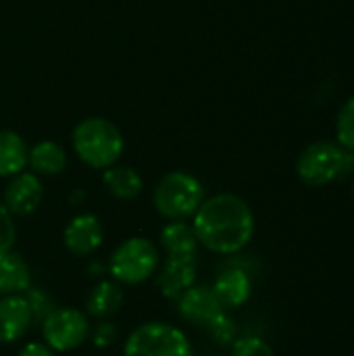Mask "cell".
<instances>
[{
  "label": "cell",
  "instance_id": "obj_26",
  "mask_svg": "<svg viewBox=\"0 0 354 356\" xmlns=\"http://www.w3.org/2000/svg\"><path fill=\"white\" fill-rule=\"evenodd\" d=\"M17 356H56V353L50 346H46L44 342H27L21 346Z\"/></svg>",
  "mask_w": 354,
  "mask_h": 356
},
{
  "label": "cell",
  "instance_id": "obj_12",
  "mask_svg": "<svg viewBox=\"0 0 354 356\" xmlns=\"http://www.w3.org/2000/svg\"><path fill=\"white\" fill-rule=\"evenodd\" d=\"M211 290L215 292L219 305L225 311H234L244 307L250 296H252V277L246 269H242V265H227L213 282Z\"/></svg>",
  "mask_w": 354,
  "mask_h": 356
},
{
  "label": "cell",
  "instance_id": "obj_21",
  "mask_svg": "<svg viewBox=\"0 0 354 356\" xmlns=\"http://www.w3.org/2000/svg\"><path fill=\"white\" fill-rule=\"evenodd\" d=\"M336 134H338V144L354 152V96L344 102V106L338 113Z\"/></svg>",
  "mask_w": 354,
  "mask_h": 356
},
{
  "label": "cell",
  "instance_id": "obj_24",
  "mask_svg": "<svg viewBox=\"0 0 354 356\" xmlns=\"http://www.w3.org/2000/svg\"><path fill=\"white\" fill-rule=\"evenodd\" d=\"M90 338H92V344L96 348L106 350V348L115 346V342L119 338V332H117V325L113 321L104 319V321H98L94 327H90Z\"/></svg>",
  "mask_w": 354,
  "mask_h": 356
},
{
  "label": "cell",
  "instance_id": "obj_1",
  "mask_svg": "<svg viewBox=\"0 0 354 356\" xmlns=\"http://www.w3.org/2000/svg\"><path fill=\"white\" fill-rule=\"evenodd\" d=\"M192 227L202 248L232 257L252 242L255 215L244 198L223 192L202 200L192 217Z\"/></svg>",
  "mask_w": 354,
  "mask_h": 356
},
{
  "label": "cell",
  "instance_id": "obj_9",
  "mask_svg": "<svg viewBox=\"0 0 354 356\" xmlns=\"http://www.w3.org/2000/svg\"><path fill=\"white\" fill-rule=\"evenodd\" d=\"M104 240V227L100 219L92 213H79L75 215L63 232V244L65 248L75 257H90L94 254Z\"/></svg>",
  "mask_w": 354,
  "mask_h": 356
},
{
  "label": "cell",
  "instance_id": "obj_16",
  "mask_svg": "<svg viewBox=\"0 0 354 356\" xmlns=\"http://www.w3.org/2000/svg\"><path fill=\"white\" fill-rule=\"evenodd\" d=\"M31 286V271L15 250H0V296L23 294Z\"/></svg>",
  "mask_w": 354,
  "mask_h": 356
},
{
  "label": "cell",
  "instance_id": "obj_18",
  "mask_svg": "<svg viewBox=\"0 0 354 356\" xmlns=\"http://www.w3.org/2000/svg\"><path fill=\"white\" fill-rule=\"evenodd\" d=\"M102 181L108 194L117 200H134L144 190L142 175L125 165H113L102 171Z\"/></svg>",
  "mask_w": 354,
  "mask_h": 356
},
{
  "label": "cell",
  "instance_id": "obj_13",
  "mask_svg": "<svg viewBox=\"0 0 354 356\" xmlns=\"http://www.w3.org/2000/svg\"><path fill=\"white\" fill-rule=\"evenodd\" d=\"M33 323L31 309L23 294L0 296V344L19 342Z\"/></svg>",
  "mask_w": 354,
  "mask_h": 356
},
{
  "label": "cell",
  "instance_id": "obj_27",
  "mask_svg": "<svg viewBox=\"0 0 354 356\" xmlns=\"http://www.w3.org/2000/svg\"><path fill=\"white\" fill-rule=\"evenodd\" d=\"M102 271H104V265H102V263H94V265L90 267V273H92L94 277H100Z\"/></svg>",
  "mask_w": 354,
  "mask_h": 356
},
{
  "label": "cell",
  "instance_id": "obj_22",
  "mask_svg": "<svg viewBox=\"0 0 354 356\" xmlns=\"http://www.w3.org/2000/svg\"><path fill=\"white\" fill-rule=\"evenodd\" d=\"M29 309H31V315H33V321L35 323H42L54 309V300L50 298V294L44 290V288H33L29 286L25 292H23Z\"/></svg>",
  "mask_w": 354,
  "mask_h": 356
},
{
  "label": "cell",
  "instance_id": "obj_8",
  "mask_svg": "<svg viewBox=\"0 0 354 356\" xmlns=\"http://www.w3.org/2000/svg\"><path fill=\"white\" fill-rule=\"evenodd\" d=\"M175 305H177V315L194 327H207L219 313L225 311L219 305L211 286H200V284L190 286L175 300Z\"/></svg>",
  "mask_w": 354,
  "mask_h": 356
},
{
  "label": "cell",
  "instance_id": "obj_3",
  "mask_svg": "<svg viewBox=\"0 0 354 356\" xmlns=\"http://www.w3.org/2000/svg\"><path fill=\"white\" fill-rule=\"evenodd\" d=\"M202 181L186 171L165 173L152 192V204L167 221H188L204 200Z\"/></svg>",
  "mask_w": 354,
  "mask_h": 356
},
{
  "label": "cell",
  "instance_id": "obj_6",
  "mask_svg": "<svg viewBox=\"0 0 354 356\" xmlns=\"http://www.w3.org/2000/svg\"><path fill=\"white\" fill-rule=\"evenodd\" d=\"M123 356H194V350L190 338L177 325L148 321L127 336Z\"/></svg>",
  "mask_w": 354,
  "mask_h": 356
},
{
  "label": "cell",
  "instance_id": "obj_25",
  "mask_svg": "<svg viewBox=\"0 0 354 356\" xmlns=\"http://www.w3.org/2000/svg\"><path fill=\"white\" fill-rule=\"evenodd\" d=\"M17 242V225L10 211L0 200V250H13Z\"/></svg>",
  "mask_w": 354,
  "mask_h": 356
},
{
  "label": "cell",
  "instance_id": "obj_10",
  "mask_svg": "<svg viewBox=\"0 0 354 356\" xmlns=\"http://www.w3.org/2000/svg\"><path fill=\"white\" fill-rule=\"evenodd\" d=\"M44 198V186L40 181V175L21 171L19 175L10 177L2 202L10 211L13 217H27L38 211Z\"/></svg>",
  "mask_w": 354,
  "mask_h": 356
},
{
  "label": "cell",
  "instance_id": "obj_19",
  "mask_svg": "<svg viewBox=\"0 0 354 356\" xmlns=\"http://www.w3.org/2000/svg\"><path fill=\"white\" fill-rule=\"evenodd\" d=\"M29 146L13 129H0V177H15L27 167Z\"/></svg>",
  "mask_w": 354,
  "mask_h": 356
},
{
  "label": "cell",
  "instance_id": "obj_4",
  "mask_svg": "<svg viewBox=\"0 0 354 356\" xmlns=\"http://www.w3.org/2000/svg\"><path fill=\"white\" fill-rule=\"evenodd\" d=\"M354 171V152L346 150L338 142H315L309 144L298 161L296 173L298 177L313 188H321L334 184L336 179L346 177Z\"/></svg>",
  "mask_w": 354,
  "mask_h": 356
},
{
  "label": "cell",
  "instance_id": "obj_28",
  "mask_svg": "<svg viewBox=\"0 0 354 356\" xmlns=\"http://www.w3.org/2000/svg\"><path fill=\"white\" fill-rule=\"evenodd\" d=\"M353 196H354V184H353Z\"/></svg>",
  "mask_w": 354,
  "mask_h": 356
},
{
  "label": "cell",
  "instance_id": "obj_23",
  "mask_svg": "<svg viewBox=\"0 0 354 356\" xmlns=\"http://www.w3.org/2000/svg\"><path fill=\"white\" fill-rule=\"evenodd\" d=\"M230 348H232L230 356H275L273 348L265 340L255 338V336L238 338Z\"/></svg>",
  "mask_w": 354,
  "mask_h": 356
},
{
  "label": "cell",
  "instance_id": "obj_15",
  "mask_svg": "<svg viewBox=\"0 0 354 356\" xmlns=\"http://www.w3.org/2000/svg\"><path fill=\"white\" fill-rule=\"evenodd\" d=\"M161 248L169 257H198V238L188 221H169L159 236Z\"/></svg>",
  "mask_w": 354,
  "mask_h": 356
},
{
  "label": "cell",
  "instance_id": "obj_5",
  "mask_svg": "<svg viewBox=\"0 0 354 356\" xmlns=\"http://www.w3.org/2000/svg\"><path fill=\"white\" fill-rule=\"evenodd\" d=\"M161 265L159 248L144 236L123 240L108 257L106 269L111 280L121 286H140L148 282Z\"/></svg>",
  "mask_w": 354,
  "mask_h": 356
},
{
  "label": "cell",
  "instance_id": "obj_11",
  "mask_svg": "<svg viewBox=\"0 0 354 356\" xmlns=\"http://www.w3.org/2000/svg\"><path fill=\"white\" fill-rule=\"evenodd\" d=\"M154 275L159 292L169 300H177L190 286L196 284L198 257H169Z\"/></svg>",
  "mask_w": 354,
  "mask_h": 356
},
{
  "label": "cell",
  "instance_id": "obj_14",
  "mask_svg": "<svg viewBox=\"0 0 354 356\" xmlns=\"http://www.w3.org/2000/svg\"><path fill=\"white\" fill-rule=\"evenodd\" d=\"M123 307V286L115 280H100L86 298V315L104 321L117 315Z\"/></svg>",
  "mask_w": 354,
  "mask_h": 356
},
{
  "label": "cell",
  "instance_id": "obj_7",
  "mask_svg": "<svg viewBox=\"0 0 354 356\" xmlns=\"http://www.w3.org/2000/svg\"><path fill=\"white\" fill-rule=\"evenodd\" d=\"M40 327L42 342L54 353H71L90 338V317L75 307H54Z\"/></svg>",
  "mask_w": 354,
  "mask_h": 356
},
{
  "label": "cell",
  "instance_id": "obj_17",
  "mask_svg": "<svg viewBox=\"0 0 354 356\" xmlns=\"http://www.w3.org/2000/svg\"><path fill=\"white\" fill-rule=\"evenodd\" d=\"M27 167L35 175H58L67 167V150L52 140L38 142L35 146L29 148L27 154Z\"/></svg>",
  "mask_w": 354,
  "mask_h": 356
},
{
  "label": "cell",
  "instance_id": "obj_20",
  "mask_svg": "<svg viewBox=\"0 0 354 356\" xmlns=\"http://www.w3.org/2000/svg\"><path fill=\"white\" fill-rule=\"evenodd\" d=\"M207 336L219 344V346H232L238 340V325L236 321L227 315V311L219 313L207 327H204Z\"/></svg>",
  "mask_w": 354,
  "mask_h": 356
},
{
  "label": "cell",
  "instance_id": "obj_2",
  "mask_svg": "<svg viewBox=\"0 0 354 356\" xmlns=\"http://www.w3.org/2000/svg\"><path fill=\"white\" fill-rule=\"evenodd\" d=\"M71 146L83 165L104 171L117 165L123 154L125 142L113 121L104 117H88L75 125Z\"/></svg>",
  "mask_w": 354,
  "mask_h": 356
}]
</instances>
